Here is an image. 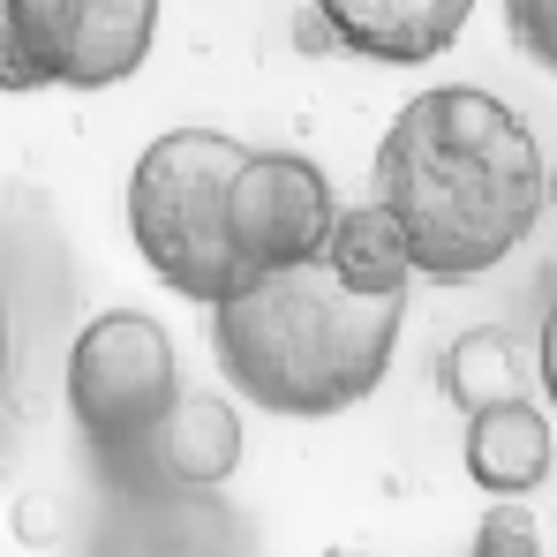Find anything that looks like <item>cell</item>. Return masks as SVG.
I'll return each instance as SVG.
<instances>
[{
	"label": "cell",
	"mask_w": 557,
	"mask_h": 557,
	"mask_svg": "<svg viewBox=\"0 0 557 557\" xmlns=\"http://www.w3.org/2000/svg\"><path fill=\"white\" fill-rule=\"evenodd\" d=\"M376 203L399 219L414 272L437 286L497 272L550 211V159L535 128L482 84L407 98L376 144Z\"/></svg>",
	"instance_id": "6da1fadb"
},
{
	"label": "cell",
	"mask_w": 557,
	"mask_h": 557,
	"mask_svg": "<svg viewBox=\"0 0 557 557\" xmlns=\"http://www.w3.org/2000/svg\"><path fill=\"white\" fill-rule=\"evenodd\" d=\"M407 294H355L332 264L257 278L226 309H211V355L219 376L286 422H324L362 407L392 355H399Z\"/></svg>",
	"instance_id": "7a4b0ae2"
},
{
	"label": "cell",
	"mask_w": 557,
	"mask_h": 557,
	"mask_svg": "<svg viewBox=\"0 0 557 557\" xmlns=\"http://www.w3.org/2000/svg\"><path fill=\"white\" fill-rule=\"evenodd\" d=\"M242 166H249V144H234L219 128H166L144 144V159L128 174V242L151 264V278L174 286L182 301L226 309L234 294H249L234 234H226Z\"/></svg>",
	"instance_id": "3957f363"
},
{
	"label": "cell",
	"mask_w": 557,
	"mask_h": 557,
	"mask_svg": "<svg viewBox=\"0 0 557 557\" xmlns=\"http://www.w3.org/2000/svg\"><path fill=\"white\" fill-rule=\"evenodd\" d=\"M182 407V362L159 317L144 309H106L69 347V422L91 453L98 482L151 445V430Z\"/></svg>",
	"instance_id": "277c9868"
},
{
	"label": "cell",
	"mask_w": 557,
	"mask_h": 557,
	"mask_svg": "<svg viewBox=\"0 0 557 557\" xmlns=\"http://www.w3.org/2000/svg\"><path fill=\"white\" fill-rule=\"evenodd\" d=\"M0 84L30 91H113L151 61L159 0H0Z\"/></svg>",
	"instance_id": "5b68a950"
},
{
	"label": "cell",
	"mask_w": 557,
	"mask_h": 557,
	"mask_svg": "<svg viewBox=\"0 0 557 557\" xmlns=\"http://www.w3.org/2000/svg\"><path fill=\"white\" fill-rule=\"evenodd\" d=\"M339 196L324 182L317 159L301 151H249L234 203H226V234H234V257L242 278H278L301 272V264H324L332 257V234H339Z\"/></svg>",
	"instance_id": "8992f818"
},
{
	"label": "cell",
	"mask_w": 557,
	"mask_h": 557,
	"mask_svg": "<svg viewBox=\"0 0 557 557\" xmlns=\"http://www.w3.org/2000/svg\"><path fill=\"white\" fill-rule=\"evenodd\" d=\"M84 557H257V535L226 497L106 490V512L84 535Z\"/></svg>",
	"instance_id": "52a82bcc"
},
{
	"label": "cell",
	"mask_w": 557,
	"mask_h": 557,
	"mask_svg": "<svg viewBox=\"0 0 557 557\" xmlns=\"http://www.w3.org/2000/svg\"><path fill=\"white\" fill-rule=\"evenodd\" d=\"M242 467V414L219 392H182V407L151 430V445L121 467L106 490H182V497H219L226 474Z\"/></svg>",
	"instance_id": "ba28073f"
},
{
	"label": "cell",
	"mask_w": 557,
	"mask_h": 557,
	"mask_svg": "<svg viewBox=\"0 0 557 557\" xmlns=\"http://www.w3.org/2000/svg\"><path fill=\"white\" fill-rule=\"evenodd\" d=\"M317 8V30L376 69H414V61H437L445 46H460L474 0H309Z\"/></svg>",
	"instance_id": "9c48e42d"
},
{
	"label": "cell",
	"mask_w": 557,
	"mask_h": 557,
	"mask_svg": "<svg viewBox=\"0 0 557 557\" xmlns=\"http://www.w3.org/2000/svg\"><path fill=\"white\" fill-rule=\"evenodd\" d=\"M550 474V414L535 399H497L467 414V482L490 505H520Z\"/></svg>",
	"instance_id": "30bf717a"
},
{
	"label": "cell",
	"mask_w": 557,
	"mask_h": 557,
	"mask_svg": "<svg viewBox=\"0 0 557 557\" xmlns=\"http://www.w3.org/2000/svg\"><path fill=\"white\" fill-rule=\"evenodd\" d=\"M324 264L347 278L355 294H407V278H422L407 234H399V219H392L376 196L339 211V234H332V257H324Z\"/></svg>",
	"instance_id": "8fae6325"
},
{
	"label": "cell",
	"mask_w": 557,
	"mask_h": 557,
	"mask_svg": "<svg viewBox=\"0 0 557 557\" xmlns=\"http://www.w3.org/2000/svg\"><path fill=\"white\" fill-rule=\"evenodd\" d=\"M445 392L460 399L467 414H482V407H497V399H520V370H512V347H505V332H460L453 339V355H445Z\"/></svg>",
	"instance_id": "7c38bea8"
},
{
	"label": "cell",
	"mask_w": 557,
	"mask_h": 557,
	"mask_svg": "<svg viewBox=\"0 0 557 557\" xmlns=\"http://www.w3.org/2000/svg\"><path fill=\"white\" fill-rule=\"evenodd\" d=\"M467 557H550V543H543V520L528 505H490Z\"/></svg>",
	"instance_id": "4fadbf2b"
},
{
	"label": "cell",
	"mask_w": 557,
	"mask_h": 557,
	"mask_svg": "<svg viewBox=\"0 0 557 557\" xmlns=\"http://www.w3.org/2000/svg\"><path fill=\"white\" fill-rule=\"evenodd\" d=\"M505 23H512L520 53L557 76V0H505Z\"/></svg>",
	"instance_id": "5bb4252c"
},
{
	"label": "cell",
	"mask_w": 557,
	"mask_h": 557,
	"mask_svg": "<svg viewBox=\"0 0 557 557\" xmlns=\"http://www.w3.org/2000/svg\"><path fill=\"white\" fill-rule=\"evenodd\" d=\"M535 376H543V392H550V407H557V286H550V301H543V332H535Z\"/></svg>",
	"instance_id": "9a60e30c"
},
{
	"label": "cell",
	"mask_w": 557,
	"mask_h": 557,
	"mask_svg": "<svg viewBox=\"0 0 557 557\" xmlns=\"http://www.w3.org/2000/svg\"><path fill=\"white\" fill-rule=\"evenodd\" d=\"M324 557H376V550H355V543H332Z\"/></svg>",
	"instance_id": "2e32d148"
}]
</instances>
